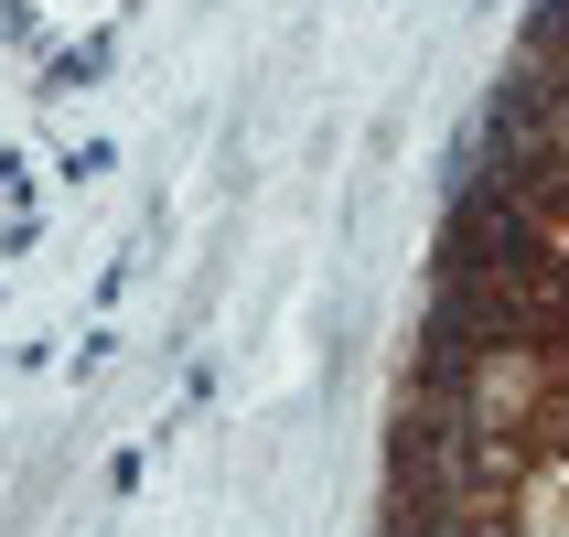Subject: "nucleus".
I'll list each match as a JSON object with an SVG mask.
<instances>
[{"mask_svg":"<svg viewBox=\"0 0 569 537\" xmlns=\"http://www.w3.org/2000/svg\"><path fill=\"white\" fill-rule=\"evenodd\" d=\"M516 43H527V54H569V0H538V11H527V32H516Z\"/></svg>","mask_w":569,"mask_h":537,"instance_id":"1","label":"nucleus"}]
</instances>
